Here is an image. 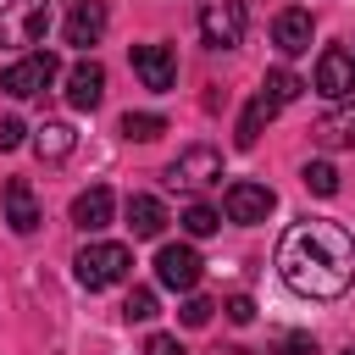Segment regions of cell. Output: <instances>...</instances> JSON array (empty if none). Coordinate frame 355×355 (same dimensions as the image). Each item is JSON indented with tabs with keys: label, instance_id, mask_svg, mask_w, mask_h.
Wrapping results in <instances>:
<instances>
[{
	"label": "cell",
	"instance_id": "6da1fadb",
	"mask_svg": "<svg viewBox=\"0 0 355 355\" xmlns=\"http://www.w3.org/2000/svg\"><path fill=\"white\" fill-rule=\"evenodd\" d=\"M277 272L305 300H344L355 283V239L327 216H305L277 239Z\"/></svg>",
	"mask_w": 355,
	"mask_h": 355
},
{
	"label": "cell",
	"instance_id": "7a4b0ae2",
	"mask_svg": "<svg viewBox=\"0 0 355 355\" xmlns=\"http://www.w3.org/2000/svg\"><path fill=\"white\" fill-rule=\"evenodd\" d=\"M72 266H78V283H83V288H111V283H122V277L133 272V255H128V244L94 239V244L78 250Z\"/></svg>",
	"mask_w": 355,
	"mask_h": 355
},
{
	"label": "cell",
	"instance_id": "3957f363",
	"mask_svg": "<svg viewBox=\"0 0 355 355\" xmlns=\"http://www.w3.org/2000/svg\"><path fill=\"white\" fill-rule=\"evenodd\" d=\"M50 0H0V50H33L44 39Z\"/></svg>",
	"mask_w": 355,
	"mask_h": 355
},
{
	"label": "cell",
	"instance_id": "277c9868",
	"mask_svg": "<svg viewBox=\"0 0 355 355\" xmlns=\"http://www.w3.org/2000/svg\"><path fill=\"white\" fill-rule=\"evenodd\" d=\"M244 0H200L194 6V28H200V39L211 44V50H233L239 39H244Z\"/></svg>",
	"mask_w": 355,
	"mask_h": 355
},
{
	"label": "cell",
	"instance_id": "5b68a950",
	"mask_svg": "<svg viewBox=\"0 0 355 355\" xmlns=\"http://www.w3.org/2000/svg\"><path fill=\"white\" fill-rule=\"evenodd\" d=\"M166 183H172V189H183V194H200V189L222 183V155H216L211 144H189V150L166 166Z\"/></svg>",
	"mask_w": 355,
	"mask_h": 355
},
{
	"label": "cell",
	"instance_id": "8992f818",
	"mask_svg": "<svg viewBox=\"0 0 355 355\" xmlns=\"http://www.w3.org/2000/svg\"><path fill=\"white\" fill-rule=\"evenodd\" d=\"M50 78H55V55H50V50H28L22 61H11V67L0 72V89H6L11 100H33V94L50 89Z\"/></svg>",
	"mask_w": 355,
	"mask_h": 355
},
{
	"label": "cell",
	"instance_id": "52a82bcc",
	"mask_svg": "<svg viewBox=\"0 0 355 355\" xmlns=\"http://www.w3.org/2000/svg\"><path fill=\"white\" fill-rule=\"evenodd\" d=\"M222 211H227V222H266L272 211H277V194L266 189V183H250V178H239V183H227L222 189Z\"/></svg>",
	"mask_w": 355,
	"mask_h": 355
},
{
	"label": "cell",
	"instance_id": "ba28073f",
	"mask_svg": "<svg viewBox=\"0 0 355 355\" xmlns=\"http://www.w3.org/2000/svg\"><path fill=\"white\" fill-rule=\"evenodd\" d=\"M133 72H139V83L144 89H155V94H166L172 83H178V55L166 50V44H133Z\"/></svg>",
	"mask_w": 355,
	"mask_h": 355
},
{
	"label": "cell",
	"instance_id": "9c48e42d",
	"mask_svg": "<svg viewBox=\"0 0 355 355\" xmlns=\"http://www.w3.org/2000/svg\"><path fill=\"white\" fill-rule=\"evenodd\" d=\"M316 94H327V100H349L355 94V55L349 50H322L316 55Z\"/></svg>",
	"mask_w": 355,
	"mask_h": 355
},
{
	"label": "cell",
	"instance_id": "30bf717a",
	"mask_svg": "<svg viewBox=\"0 0 355 355\" xmlns=\"http://www.w3.org/2000/svg\"><path fill=\"white\" fill-rule=\"evenodd\" d=\"M155 277H161V288L194 294V283H200V255H194L189 244H166V250L155 255Z\"/></svg>",
	"mask_w": 355,
	"mask_h": 355
},
{
	"label": "cell",
	"instance_id": "8fae6325",
	"mask_svg": "<svg viewBox=\"0 0 355 355\" xmlns=\"http://www.w3.org/2000/svg\"><path fill=\"white\" fill-rule=\"evenodd\" d=\"M100 33H105V6L100 0H67V44L89 50V44H100Z\"/></svg>",
	"mask_w": 355,
	"mask_h": 355
},
{
	"label": "cell",
	"instance_id": "7c38bea8",
	"mask_svg": "<svg viewBox=\"0 0 355 355\" xmlns=\"http://www.w3.org/2000/svg\"><path fill=\"white\" fill-rule=\"evenodd\" d=\"M311 33H316V22H311V11H300V6L277 11V22H272V44H277L283 55H300V50H311Z\"/></svg>",
	"mask_w": 355,
	"mask_h": 355
},
{
	"label": "cell",
	"instance_id": "4fadbf2b",
	"mask_svg": "<svg viewBox=\"0 0 355 355\" xmlns=\"http://www.w3.org/2000/svg\"><path fill=\"white\" fill-rule=\"evenodd\" d=\"M67 100H72L78 111H94V105L105 100V67H100V61H78V67L67 72Z\"/></svg>",
	"mask_w": 355,
	"mask_h": 355
},
{
	"label": "cell",
	"instance_id": "5bb4252c",
	"mask_svg": "<svg viewBox=\"0 0 355 355\" xmlns=\"http://www.w3.org/2000/svg\"><path fill=\"white\" fill-rule=\"evenodd\" d=\"M6 227L22 233V239L39 227V200H33V183L28 178H11L6 183Z\"/></svg>",
	"mask_w": 355,
	"mask_h": 355
},
{
	"label": "cell",
	"instance_id": "9a60e30c",
	"mask_svg": "<svg viewBox=\"0 0 355 355\" xmlns=\"http://www.w3.org/2000/svg\"><path fill=\"white\" fill-rule=\"evenodd\" d=\"M72 222H78L83 233H105V227H111V189H105V183L83 189V194L72 200Z\"/></svg>",
	"mask_w": 355,
	"mask_h": 355
},
{
	"label": "cell",
	"instance_id": "2e32d148",
	"mask_svg": "<svg viewBox=\"0 0 355 355\" xmlns=\"http://www.w3.org/2000/svg\"><path fill=\"white\" fill-rule=\"evenodd\" d=\"M277 111H283V105H277L272 94H255V100L244 105V116H239V128H233V144H239V150H250V144L261 139V128H266V122H272Z\"/></svg>",
	"mask_w": 355,
	"mask_h": 355
},
{
	"label": "cell",
	"instance_id": "e0dca14e",
	"mask_svg": "<svg viewBox=\"0 0 355 355\" xmlns=\"http://www.w3.org/2000/svg\"><path fill=\"white\" fill-rule=\"evenodd\" d=\"M128 227H133V239H155L166 227V205L155 194H133L128 200Z\"/></svg>",
	"mask_w": 355,
	"mask_h": 355
},
{
	"label": "cell",
	"instance_id": "ac0fdd59",
	"mask_svg": "<svg viewBox=\"0 0 355 355\" xmlns=\"http://www.w3.org/2000/svg\"><path fill=\"white\" fill-rule=\"evenodd\" d=\"M72 144H78V133H72L67 122H44V128L33 133V155H39V161H67Z\"/></svg>",
	"mask_w": 355,
	"mask_h": 355
},
{
	"label": "cell",
	"instance_id": "d6986e66",
	"mask_svg": "<svg viewBox=\"0 0 355 355\" xmlns=\"http://www.w3.org/2000/svg\"><path fill=\"white\" fill-rule=\"evenodd\" d=\"M261 94H272L277 105H294V100L305 94V83H300V78H294L288 67H272V72L261 78Z\"/></svg>",
	"mask_w": 355,
	"mask_h": 355
},
{
	"label": "cell",
	"instance_id": "ffe728a7",
	"mask_svg": "<svg viewBox=\"0 0 355 355\" xmlns=\"http://www.w3.org/2000/svg\"><path fill=\"white\" fill-rule=\"evenodd\" d=\"M316 139H322V144H355V105L322 116V122H316Z\"/></svg>",
	"mask_w": 355,
	"mask_h": 355
},
{
	"label": "cell",
	"instance_id": "44dd1931",
	"mask_svg": "<svg viewBox=\"0 0 355 355\" xmlns=\"http://www.w3.org/2000/svg\"><path fill=\"white\" fill-rule=\"evenodd\" d=\"M122 133L139 139V144H150V139L166 133V116H155V111H128V116H122Z\"/></svg>",
	"mask_w": 355,
	"mask_h": 355
},
{
	"label": "cell",
	"instance_id": "7402d4cb",
	"mask_svg": "<svg viewBox=\"0 0 355 355\" xmlns=\"http://www.w3.org/2000/svg\"><path fill=\"white\" fill-rule=\"evenodd\" d=\"M216 227H222V216H216L205 200H194V205L183 211V233H189V239H211Z\"/></svg>",
	"mask_w": 355,
	"mask_h": 355
},
{
	"label": "cell",
	"instance_id": "603a6c76",
	"mask_svg": "<svg viewBox=\"0 0 355 355\" xmlns=\"http://www.w3.org/2000/svg\"><path fill=\"white\" fill-rule=\"evenodd\" d=\"M305 189L311 194H338V172H333V161H305Z\"/></svg>",
	"mask_w": 355,
	"mask_h": 355
},
{
	"label": "cell",
	"instance_id": "cb8c5ba5",
	"mask_svg": "<svg viewBox=\"0 0 355 355\" xmlns=\"http://www.w3.org/2000/svg\"><path fill=\"white\" fill-rule=\"evenodd\" d=\"M122 316H128V322H150V316H155V288H128Z\"/></svg>",
	"mask_w": 355,
	"mask_h": 355
},
{
	"label": "cell",
	"instance_id": "d4e9b609",
	"mask_svg": "<svg viewBox=\"0 0 355 355\" xmlns=\"http://www.w3.org/2000/svg\"><path fill=\"white\" fill-rule=\"evenodd\" d=\"M211 311H216V305H211V300H205V294H189V300H183V311H178V316H183V327H205V322H211Z\"/></svg>",
	"mask_w": 355,
	"mask_h": 355
},
{
	"label": "cell",
	"instance_id": "484cf974",
	"mask_svg": "<svg viewBox=\"0 0 355 355\" xmlns=\"http://www.w3.org/2000/svg\"><path fill=\"white\" fill-rule=\"evenodd\" d=\"M272 355H316V338L311 333H288V338L272 344Z\"/></svg>",
	"mask_w": 355,
	"mask_h": 355
},
{
	"label": "cell",
	"instance_id": "4316f807",
	"mask_svg": "<svg viewBox=\"0 0 355 355\" xmlns=\"http://www.w3.org/2000/svg\"><path fill=\"white\" fill-rule=\"evenodd\" d=\"M28 139V128H22V116H0V150H17Z\"/></svg>",
	"mask_w": 355,
	"mask_h": 355
},
{
	"label": "cell",
	"instance_id": "83f0119b",
	"mask_svg": "<svg viewBox=\"0 0 355 355\" xmlns=\"http://www.w3.org/2000/svg\"><path fill=\"white\" fill-rule=\"evenodd\" d=\"M144 355H189L172 333H150V344H144Z\"/></svg>",
	"mask_w": 355,
	"mask_h": 355
},
{
	"label": "cell",
	"instance_id": "f1b7e54d",
	"mask_svg": "<svg viewBox=\"0 0 355 355\" xmlns=\"http://www.w3.org/2000/svg\"><path fill=\"white\" fill-rule=\"evenodd\" d=\"M250 316H255V300H250V294H233V300H227V322H239V327H244Z\"/></svg>",
	"mask_w": 355,
	"mask_h": 355
},
{
	"label": "cell",
	"instance_id": "f546056e",
	"mask_svg": "<svg viewBox=\"0 0 355 355\" xmlns=\"http://www.w3.org/2000/svg\"><path fill=\"white\" fill-rule=\"evenodd\" d=\"M349 355H355V349H349Z\"/></svg>",
	"mask_w": 355,
	"mask_h": 355
}]
</instances>
